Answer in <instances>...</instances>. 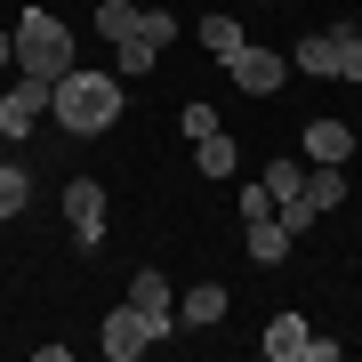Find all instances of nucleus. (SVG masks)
Returning <instances> with one entry per match:
<instances>
[{
	"instance_id": "f257e3e1",
	"label": "nucleus",
	"mask_w": 362,
	"mask_h": 362,
	"mask_svg": "<svg viewBox=\"0 0 362 362\" xmlns=\"http://www.w3.org/2000/svg\"><path fill=\"white\" fill-rule=\"evenodd\" d=\"M121 97H129V89H121V73H81V65H73L65 81H57L49 113L65 121L73 137H105V129L121 121Z\"/></svg>"
},
{
	"instance_id": "f03ea898",
	"label": "nucleus",
	"mask_w": 362,
	"mask_h": 362,
	"mask_svg": "<svg viewBox=\"0 0 362 362\" xmlns=\"http://www.w3.org/2000/svg\"><path fill=\"white\" fill-rule=\"evenodd\" d=\"M8 40H16V73H33V81H65V73H73V33H65V16L25 8Z\"/></svg>"
},
{
	"instance_id": "7ed1b4c3",
	"label": "nucleus",
	"mask_w": 362,
	"mask_h": 362,
	"mask_svg": "<svg viewBox=\"0 0 362 362\" xmlns=\"http://www.w3.org/2000/svg\"><path fill=\"white\" fill-rule=\"evenodd\" d=\"M49 97H57V81H33V73H16L8 89H0V145L33 137V121L49 113Z\"/></svg>"
},
{
	"instance_id": "20e7f679",
	"label": "nucleus",
	"mask_w": 362,
	"mask_h": 362,
	"mask_svg": "<svg viewBox=\"0 0 362 362\" xmlns=\"http://www.w3.org/2000/svg\"><path fill=\"white\" fill-rule=\"evenodd\" d=\"M226 73H233L242 97H274V89L290 81V57H282V49H250V40H242V49L226 57Z\"/></svg>"
},
{
	"instance_id": "39448f33",
	"label": "nucleus",
	"mask_w": 362,
	"mask_h": 362,
	"mask_svg": "<svg viewBox=\"0 0 362 362\" xmlns=\"http://www.w3.org/2000/svg\"><path fill=\"white\" fill-rule=\"evenodd\" d=\"M258 346H266L274 362H330V338H314V330H306V314H274Z\"/></svg>"
},
{
	"instance_id": "423d86ee",
	"label": "nucleus",
	"mask_w": 362,
	"mask_h": 362,
	"mask_svg": "<svg viewBox=\"0 0 362 362\" xmlns=\"http://www.w3.org/2000/svg\"><path fill=\"white\" fill-rule=\"evenodd\" d=\"M65 218H73V242L81 250H105V185L97 177H73L65 185Z\"/></svg>"
},
{
	"instance_id": "0eeeda50",
	"label": "nucleus",
	"mask_w": 362,
	"mask_h": 362,
	"mask_svg": "<svg viewBox=\"0 0 362 362\" xmlns=\"http://www.w3.org/2000/svg\"><path fill=\"white\" fill-rule=\"evenodd\" d=\"M129 306H137L161 338L177 330V290H169V274H129Z\"/></svg>"
},
{
	"instance_id": "6e6552de",
	"label": "nucleus",
	"mask_w": 362,
	"mask_h": 362,
	"mask_svg": "<svg viewBox=\"0 0 362 362\" xmlns=\"http://www.w3.org/2000/svg\"><path fill=\"white\" fill-rule=\"evenodd\" d=\"M153 338H161V330L145 322L137 306H113V314H105V354H113V362H137L145 346H153Z\"/></svg>"
},
{
	"instance_id": "1a4fd4ad",
	"label": "nucleus",
	"mask_w": 362,
	"mask_h": 362,
	"mask_svg": "<svg viewBox=\"0 0 362 362\" xmlns=\"http://www.w3.org/2000/svg\"><path fill=\"white\" fill-rule=\"evenodd\" d=\"M242 226H250V258H258V266H282V258H290V242H298V233L274 218V209H266V218H242Z\"/></svg>"
},
{
	"instance_id": "9d476101",
	"label": "nucleus",
	"mask_w": 362,
	"mask_h": 362,
	"mask_svg": "<svg viewBox=\"0 0 362 362\" xmlns=\"http://www.w3.org/2000/svg\"><path fill=\"white\" fill-rule=\"evenodd\" d=\"M298 145H306V161H346L354 153V129H346V121H306Z\"/></svg>"
},
{
	"instance_id": "9b49d317",
	"label": "nucleus",
	"mask_w": 362,
	"mask_h": 362,
	"mask_svg": "<svg viewBox=\"0 0 362 362\" xmlns=\"http://www.w3.org/2000/svg\"><path fill=\"white\" fill-rule=\"evenodd\" d=\"M290 73H314V81H338V40L330 33H306L290 49Z\"/></svg>"
},
{
	"instance_id": "f8f14e48",
	"label": "nucleus",
	"mask_w": 362,
	"mask_h": 362,
	"mask_svg": "<svg viewBox=\"0 0 362 362\" xmlns=\"http://www.w3.org/2000/svg\"><path fill=\"white\" fill-rule=\"evenodd\" d=\"M177 322H185V330H202V322H226V290H218V282H194V290L177 298Z\"/></svg>"
},
{
	"instance_id": "ddd939ff",
	"label": "nucleus",
	"mask_w": 362,
	"mask_h": 362,
	"mask_svg": "<svg viewBox=\"0 0 362 362\" xmlns=\"http://www.w3.org/2000/svg\"><path fill=\"white\" fill-rule=\"evenodd\" d=\"M194 161H202V177H233V137H226V129L194 137Z\"/></svg>"
},
{
	"instance_id": "4468645a",
	"label": "nucleus",
	"mask_w": 362,
	"mask_h": 362,
	"mask_svg": "<svg viewBox=\"0 0 362 362\" xmlns=\"http://www.w3.org/2000/svg\"><path fill=\"white\" fill-rule=\"evenodd\" d=\"M25 202H33V177H25L16 161H0V226H8V218H25Z\"/></svg>"
},
{
	"instance_id": "2eb2a0df",
	"label": "nucleus",
	"mask_w": 362,
	"mask_h": 362,
	"mask_svg": "<svg viewBox=\"0 0 362 362\" xmlns=\"http://www.w3.org/2000/svg\"><path fill=\"white\" fill-rule=\"evenodd\" d=\"M202 49H209V57L226 65V57L242 49V16H202Z\"/></svg>"
},
{
	"instance_id": "dca6fc26",
	"label": "nucleus",
	"mask_w": 362,
	"mask_h": 362,
	"mask_svg": "<svg viewBox=\"0 0 362 362\" xmlns=\"http://www.w3.org/2000/svg\"><path fill=\"white\" fill-rule=\"evenodd\" d=\"M153 57H161V49H153V40H137V33H129V40H113V73H121V81L153 73Z\"/></svg>"
},
{
	"instance_id": "f3484780",
	"label": "nucleus",
	"mask_w": 362,
	"mask_h": 362,
	"mask_svg": "<svg viewBox=\"0 0 362 362\" xmlns=\"http://www.w3.org/2000/svg\"><path fill=\"white\" fill-rule=\"evenodd\" d=\"M266 194H274V209H282V202H298V185H306V161H266Z\"/></svg>"
},
{
	"instance_id": "a211bd4d",
	"label": "nucleus",
	"mask_w": 362,
	"mask_h": 362,
	"mask_svg": "<svg viewBox=\"0 0 362 362\" xmlns=\"http://www.w3.org/2000/svg\"><path fill=\"white\" fill-rule=\"evenodd\" d=\"M338 40V81H362V25H330Z\"/></svg>"
},
{
	"instance_id": "6ab92c4d",
	"label": "nucleus",
	"mask_w": 362,
	"mask_h": 362,
	"mask_svg": "<svg viewBox=\"0 0 362 362\" xmlns=\"http://www.w3.org/2000/svg\"><path fill=\"white\" fill-rule=\"evenodd\" d=\"M97 33L105 40H129L137 33V8H129V0H105V8H97Z\"/></svg>"
},
{
	"instance_id": "aec40b11",
	"label": "nucleus",
	"mask_w": 362,
	"mask_h": 362,
	"mask_svg": "<svg viewBox=\"0 0 362 362\" xmlns=\"http://www.w3.org/2000/svg\"><path fill=\"white\" fill-rule=\"evenodd\" d=\"M137 40L169 49V40H177V16H169V8H137Z\"/></svg>"
},
{
	"instance_id": "412c9836",
	"label": "nucleus",
	"mask_w": 362,
	"mask_h": 362,
	"mask_svg": "<svg viewBox=\"0 0 362 362\" xmlns=\"http://www.w3.org/2000/svg\"><path fill=\"white\" fill-rule=\"evenodd\" d=\"M209 129H218V105L194 97V105H185V137H209Z\"/></svg>"
},
{
	"instance_id": "4be33fe9",
	"label": "nucleus",
	"mask_w": 362,
	"mask_h": 362,
	"mask_svg": "<svg viewBox=\"0 0 362 362\" xmlns=\"http://www.w3.org/2000/svg\"><path fill=\"white\" fill-rule=\"evenodd\" d=\"M233 209H242V218H266V209H274V194H266V185H242V202H233Z\"/></svg>"
},
{
	"instance_id": "5701e85b",
	"label": "nucleus",
	"mask_w": 362,
	"mask_h": 362,
	"mask_svg": "<svg viewBox=\"0 0 362 362\" xmlns=\"http://www.w3.org/2000/svg\"><path fill=\"white\" fill-rule=\"evenodd\" d=\"M0 73H16V40L8 33H0Z\"/></svg>"
}]
</instances>
